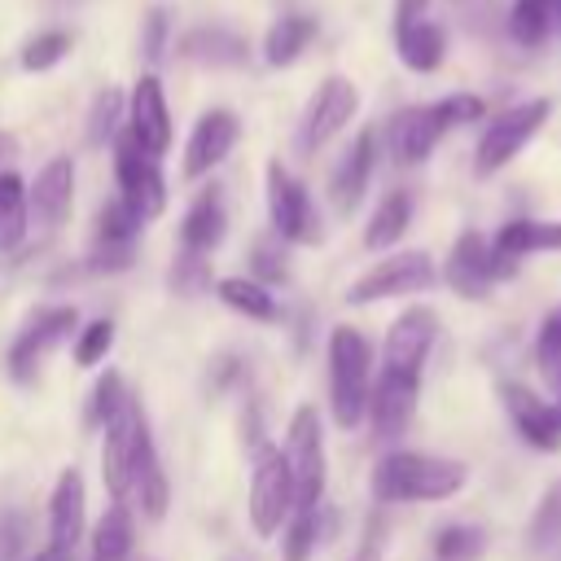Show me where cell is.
Listing matches in <instances>:
<instances>
[{"label":"cell","mask_w":561,"mask_h":561,"mask_svg":"<svg viewBox=\"0 0 561 561\" xmlns=\"http://www.w3.org/2000/svg\"><path fill=\"white\" fill-rule=\"evenodd\" d=\"M131 259H136V245L131 241H96L88 267L92 272H123V267H131Z\"/></svg>","instance_id":"obj_44"},{"label":"cell","mask_w":561,"mask_h":561,"mask_svg":"<svg viewBox=\"0 0 561 561\" xmlns=\"http://www.w3.org/2000/svg\"><path fill=\"white\" fill-rule=\"evenodd\" d=\"M75 320H79L75 307H39V311L26 320V329L13 337L9 373H13L18 381H31L35 368H39V355H44L53 342H61V337L75 329Z\"/></svg>","instance_id":"obj_14"},{"label":"cell","mask_w":561,"mask_h":561,"mask_svg":"<svg viewBox=\"0 0 561 561\" xmlns=\"http://www.w3.org/2000/svg\"><path fill=\"white\" fill-rule=\"evenodd\" d=\"M254 276H259V280H280V276H285V263H280L276 254H267V245H259V250H254Z\"/></svg>","instance_id":"obj_47"},{"label":"cell","mask_w":561,"mask_h":561,"mask_svg":"<svg viewBox=\"0 0 561 561\" xmlns=\"http://www.w3.org/2000/svg\"><path fill=\"white\" fill-rule=\"evenodd\" d=\"M552 31H561V0H552Z\"/></svg>","instance_id":"obj_51"},{"label":"cell","mask_w":561,"mask_h":561,"mask_svg":"<svg viewBox=\"0 0 561 561\" xmlns=\"http://www.w3.org/2000/svg\"><path fill=\"white\" fill-rule=\"evenodd\" d=\"M535 364H539L543 381L561 390V307L548 311L543 324H539V337H535Z\"/></svg>","instance_id":"obj_35"},{"label":"cell","mask_w":561,"mask_h":561,"mask_svg":"<svg viewBox=\"0 0 561 561\" xmlns=\"http://www.w3.org/2000/svg\"><path fill=\"white\" fill-rule=\"evenodd\" d=\"M127 399H131V394H127V381H123V373L105 368V373L96 377V386H92L88 421H92V425H105V421H114V416H118V408H123Z\"/></svg>","instance_id":"obj_36"},{"label":"cell","mask_w":561,"mask_h":561,"mask_svg":"<svg viewBox=\"0 0 561 561\" xmlns=\"http://www.w3.org/2000/svg\"><path fill=\"white\" fill-rule=\"evenodd\" d=\"M70 557H75V552H66V548H53V543H48L44 552H35V557H26V561H70Z\"/></svg>","instance_id":"obj_50"},{"label":"cell","mask_w":561,"mask_h":561,"mask_svg":"<svg viewBox=\"0 0 561 561\" xmlns=\"http://www.w3.org/2000/svg\"><path fill=\"white\" fill-rule=\"evenodd\" d=\"M447 285L460 294V298H486L491 285L500 280V267H495V250L482 232H460L451 254H447V267H443Z\"/></svg>","instance_id":"obj_12"},{"label":"cell","mask_w":561,"mask_h":561,"mask_svg":"<svg viewBox=\"0 0 561 561\" xmlns=\"http://www.w3.org/2000/svg\"><path fill=\"white\" fill-rule=\"evenodd\" d=\"M140 224H145V219H140L123 197H114V202H105V210H101V219H96V241H136Z\"/></svg>","instance_id":"obj_39"},{"label":"cell","mask_w":561,"mask_h":561,"mask_svg":"<svg viewBox=\"0 0 561 561\" xmlns=\"http://www.w3.org/2000/svg\"><path fill=\"white\" fill-rule=\"evenodd\" d=\"M22 539H26V526H22V517H18V513H9V517L0 522V557H13Z\"/></svg>","instance_id":"obj_46"},{"label":"cell","mask_w":561,"mask_h":561,"mask_svg":"<svg viewBox=\"0 0 561 561\" xmlns=\"http://www.w3.org/2000/svg\"><path fill=\"white\" fill-rule=\"evenodd\" d=\"M557 539H561V482H552V486L539 495V504H535V513H530V526H526V543H530L535 552L552 548Z\"/></svg>","instance_id":"obj_34"},{"label":"cell","mask_w":561,"mask_h":561,"mask_svg":"<svg viewBox=\"0 0 561 561\" xmlns=\"http://www.w3.org/2000/svg\"><path fill=\"white\" fill-rule=\"evenodd\" d=\"M118 118H123V92H118V88L96 92L92 114H88V145H105V140H114Z\"/></svg>","instance_id":"obj_38"},{"label":"cell","mask_w":561,"mask_h":561,"mask_svg":"<svg viewBox=\"0 0 561 561\" xmlns=\"http://www.w3.org/2000/svg\"><path fill=\"white\" fill-rule=\"evenodd\" d=\"M66 53H70V35L66 31H44L22 48V70H53Z\"/></svg>","instance_id":"obj_40"},{"label":"cell","mask_w":561,"mask_h":561,"mask_svg":"<svg viewBox=\"0 0 561 561\" xmlns=\"http://www.w3.org/2000/svg\"><path fill=\"white\" fill-rule=\"evenodd\" d=\"M500 399L508 408V421L517 425V434L530 447H539V451H557L561 447V408H552L543 394H535L522 381H504Z\"/></svg>","instance_id":"obj_13"},{"label":"cell","mask_w":561,"mask_h":561,"mask_svg":"<svg viewBox=\"0 0 561 561\" xmlns=\"http://www.w3.org/2000/svg\"><path fill=\"white\" fill-rule=\"evenodd\" d=\"M469 469L447 456H421V451H386L373 465V500L377 504H430L451 500L465 486Z\"/></svg>","instance_id":"obj_1"},{"label":"cell","mask_w":561,"mask_h":561,"mask_svg":"<svg viewBox=\"0 0 561 561\" xmlns=\"http://www.w3.org/2000/svg\"><path fill=\"white\" fill-rule=\"evenodd\" d=\"M224 232H228V215H224L219 188L210 184V188L197 193V202L188 206V215H184V224H180V241H184L188 250L210 254V250L224 241Z\"/></svg>","instance_id":"obj_26"},{"label":"cell","mask_w":561,"mask_h":561,"mask_svg":"<svg viewBox=\"0 0 561 561\" xmlns=\"http://www.w3.org/2000/svg\"><path fill=\"white\" fill-rule=\"evenodd\" d=\"M215 289H219V298L232 311H241V316H250L259 324H272L276 320V298L267 294V285L259 276H224Z\"/></svg>","instance_id":"obj_31"},{"label":"cell","mask_w":561,"mask_h":561,"mask_svg":"<svg viewBox=\"0 0 561 561\" xmlns=\"http://www.w3.org/2000/svg\"><path fill=\"white\" fill-rule=\"evenodd\" d=\"M373 390V346L359 329L337 324L329 333V408L342 430H355L368 412Z\"/></svg>","instance_id":"obj_2"},{"label":"cell","mask_w":561,"mask_h":561,"mask_svg":"<svg viewBox=\"0 0 561 561\" xmlns=\"http://www.w3.org/2000/svg\"><path fill=\"white\" fill-rule=\"evenodd\" d=\"M131 495L140 500V513L153 517V522H158V517L167 513V504H171V486H167V473H162V465H158L149 421L140 425L136 447H131Z\"/></svg>","instance_id":"obj_22"},{"label":"cell","mask_w":561,"mask_h":561,"mask_svg":"<svg viewBox=\"0 0 561 561\" xmlns=\"http://www.w3.org/2000/svg\"><path fill=\"white\" fill-rule=\"evenodd\" d=\"M438 276H434V259L425 250H403V254H390L381 259L377 267H368L351 289H346V302L364 307V302H381V298H403V294H421L430 289Z\"/></svg>","instance_id":"obj_7"},{"label":"cell","mask_w":561,"mask_h":561,"mask_svg":"<svg viewBox=\"0 0 561 561\" xmlns=\"http://www.w3.org/2000/svg\"><path fill=\"white\" fill-rule=\"evenodd\" d=\"M92 561H136V526L127 500H114L92 530Z\"/></svg>","instance_id":"obj_27"},{"label":"cell","mask_w":561,"mask_h":561,"mask_svg":"<svg viewBox=\"0 0 561 561\" xmlns=\"http://www.w3.org/2000/svg\"><path fill=\"white\" fill-rule=\"evenodd\" d=\"M438 140H443V123H438L434 105H403L386 123V149H390V158L399 167L425 162Z\"/></svg>","instance_id":"obj_16"},{"label":"cell","mask_w":561,"mask_h":561,"mask_svg":"<svg viewBox=\"0 0 561 561\" xmlns=\"http://www.w3.org/2000/svg\"><path fill=\"white\" fill-rule=\"evenodd\" d=\"M373 167H377V131L364 127V131L351 140V149L337 158L333 175H329V197H333V206H337L342 215H351V210L359 206V197L368 193Z\"/></svg>","instance_id":"obj_20"},{"label":"cell","mask_w":561,"mask_h":561,"mask_svg":"<svg viewBox=\"0 0 561 561\" xmlns=\"http://www.w3.org/2000/svg\"><path fill=\"white\" fill-rule=\"evenodd\" d=\"M394 53H399V61H403L408 70L430 75V70H438L443 57H447V31H443L438 22H430V18H421V22L403 26V31H394Z\"/></svg>","instance_id":"obj_24"},{"label":"cell","mask_w":561,"mask_h":561,"mask_svg":"<svg viewBox=\"0 0 561 561\" xmlns=\"http://www.w3.org/2000/svg\"><path fill=\"white\" fill-rule=\"evenodd\" d=\"M425 9H430V0H394V31H403V26L421 22V18H425Z\"/></svg>","instance_id":"obj_48"},{"label":"cell","mask_w":561,"mask_h":561,"mask_svg":"<svg viewBox=\"0 0 561 561\" xmlns=\"http://www.w3.org/2000/svg\"><path fill=\"white\" fill-rule=\"evenodd\" d=\"M83 522H88L83 478H79V469H61L53 500H48V543L75 552V543L83 539Z\"/></svg>","instance_id":"obj_21"},{"label":"cell","mask_w":561,"mask_h":561,"mask_svg":"<svg viewBox=\"0 0 561 561\" xmlns=\"http://www.w3.org/2000/svg\"><path fill=\"white\" fill-rule=\"evenodd\" d=\"M434 114H438V123H443V131H451V127H465V123H478V118L486 114V101H482V96H473V92H451V96H443V101H434Z\"/></svg>","instance_id":"obj_42"},{"label":"cell","mask_w":561,"mask_h":561,"mask_svg":"<svg viewBox=\"0 0 561 561\" xmlns=\"http://www.w3.org/2000/svg\"><path fill=\"white\" fill-rule=\"evenodd\" d=\"M355 110H359V88L346 79V75H329L320 88H316V96L307 101V110H302V123H298V153H316L320 145H329L351 118H355Z\"/></svg>","instance_id":"obj_8"},{"label":"cell","mask_w":561,"mask_h":561,"mask_svg":"<svg viewBox=\"0 0 561 561\" xmlns=\"http://www.w3.org/2000/svg\"><path fill=\"white\" fill-rule=\"evenodd\" d=\"M285 460L294 473V508H316L324 495V425L311 403L294 408L285 434Z\"/></svg>","instance_id":"obj_5"},{"label":"cell","mask_w":561,"mask_h":561,"mask_svg":"<svg viewBox=\"0 0 561 561\" xmlns=\"http://www.w3.org/2000/svg\"><path fill=\"white\" fill-rule=\"evenodd\" d=\"M438 337V320L430 307H408L390 333H386V351H381V368H394V373H412L421 377L425 359H430V346Z\"/></svg>","instance_id":"obj_11"},{"label":"cell","mask_w":561,"mask_h":561,"mask_svg":"<svg viewBox=\"0 0 561 561\" xmlns=\"http://www.w3.org/2000/svg\"><path fill=\"white\" fill-rule=\"evenodd\" d=\"M110 342H114V320H92V324L79 333V342H75V364H83V368L101 364L105 351H110Z\"/></svg>","instance_id":"obj_43"},{"label":"cell","mask_w":561,"mask_h":561,"mask_svg":"<svg viewBox=\"0 0 561 561\" xmlns=\"http://www.w3.org/2000/svg\"><path fill=\"white\" fill-rule=\"evenodd\" d=\"M408 224H412V193H408V188H394V193H386L381 206L373 210V219H368V228H364V245H368V250H386V245H394V241L408 232Z\"/></svg>","instance_id":"obj_30"},{"label":"cell","mask_w":561,"mask_h":561,"mask_svg":"<svg viewBox=\"0 0 561 561\" xmlns=\"http://www.w3.org/2000/svg\"><path fill=\"white\" fill-rule=\"evenodd\" d=\"M171 285H175L180 294H197V289H206V285H210V254L184 245L180 259L171 263Z\"/></svg>","instance_id":"obj_41"},{"label":"cell","mask_w":561,"mask_h":561,"mask_svg":"<svg viewBox=\"0 0 561 561\" xmlns=\"http://www.w3.org/2000/svg\"><path fill=\"white\" fill-rule=\"evenodd\" d=\"M127 110H131L127 131H131L149 153L162 158V153L171 149V110H167V96H162L158 75H140V79H136Z\"/></svg>","instance_id":"obj_19"},{"label":"cell","mask_w":561,"mask_h":561,"mask_svg":"<svg viewBox=\"0 0 561 561\" xmlns=\"http://www.w3.org/2000/svg\"><path fill=\"white\" fill-rule=\"evenodd\" d=\"M491 250H495L500 276H513L526 254H543V250L557 254V250H561V224H557V219H508V224L495 232Z\"/></svg>","instance_id":"obj_18"},{"label":"cell","mask_w":561,"mask_h":561,"mask_svg":"<svg viewBox=\"0 0 561 561\" xmlns=\"http://www.w3.org/2000/svg\"><path fill=\"white\" fill-rule=\"evenodd\" d=\"M145 425V408L140 399H127L118 408L114 421H105V447H101V478L110 486L114 500H127L131 495V447H136V434Z\"/></svg>","instance_id":"obj_10"},{"label":"cell","mask_w":561,"mask_h":561,"mask_svg":"<svg viewBox=\"0 0 561 561\" xmlns=\"http://www.w3.org/2000/svg\"><path fill=\"white\" fill-rule=\"evenodd\" d=\"M241 136V123L232 110H206L197 123H193V136L184 145V175L197 180V175H210L237 145Z\"/></svg>","instance_id":"obj_17"},{"label":"cell","mask_w":561,"mask_h":561,"mask_svg":"<svg viewBox=\"0 0 561 561\" xmlns=\"http://www.w3.org/2000/svg\"><path fill=\"white\" fill-rule=\"evenodd\" d=\"M267 210H272L276 237H285V241H320L316 206H311L307 188L280 162H267Z\"/></svg>","instance_id":"obj_9"},{"label":"cell","mask_w":561,"mask_h":561,"mask_svg":"<svg viewBox=\"0 0 561 561\" xmlns=\"http://www.w3.org/2000/svg\"><path fill=\"white\" fill-rule=\"evenodd\" d=\"M416 394H421V377L381 368V377H377L373 390H368L373 434H377V438H394V434H403L408 421H412V412H416Z\"/></svg>","instance_id":"obj_15"},{"label":"cell","mask_w":561,"mask_h":561,"mask_svg":"<svg viewBox=\"0 0 561 561\" xmlns=\"http://www.w3.org/2000/svg\"><path fill=\"white\" fill-rule=\"evenodd\" d=\"M316 535H320V504L294 508V522H285V561H311Z\"/></svg>","instance_id":"obj_37"},{"label":"cell","mask_w":561,"mask_h":561,"mask_svg":"<svg viewBox=\"0 0 561 561\" xmlns=\"http://www.w3.org/2000/svg\"><path fill=\"white\" fill-rule=\"evenodd\" d=\"M294 513V473L280 447H259L254 451V473H250V526L254 535L272 539L276 530H285Z\"/></svg>","instance_id":"obj_4"},{"label":"cell","mask_w":561,"mask_h":561,"mask_svg":"<svg viewBox=\"0 0 561 561\" xmlns=\"http://www.w3.org/2000/svg\"><path fill=\"white\" fill-rule=\"evenodd\" d=\"M557 408H561V403H557Z\"/></svg>","instance_id":"obj_52"},{"label":"cell","mask_w":561,"mask_h":561,"mask_svg":"<svg viewBox=\"0 0 561 561\" xmlns=\"http://www.w3.org/2000/svg\"><path fill=\"white\" fill-rule=\"evenodd\" d=\"M486 548V530L482 526H465L451 522L434 535V561H478Z\"/></svg>","instance_id":"obj_33"},{"label":"cell","mask_w":561,"mask_h":561,"mask_svg":"<svg viewBox=\"0 0 561 561\" xmlns=\"http://www.w3.org/2000/svg\"><path fill=\"white\" fill-rule=\"evenodd\" d=\"M31 228V197L18 171H0V254H13Z\"/></svg>","instance_id":"obj_28"},{"label":"cell","mask_w":561,"mask_h":561,"mask_svg":"<svg viewBox=\"0 0 561 561\" xmlns=\"http://www.w3.org/2000/svg\"><path fill=\"white\" fill-rule=\"evenodd\" d=\"M548 114H552V101L548 96H530V101H517L504 114H495L486 123L482 140H478V153H473L478 175H495L500 167H508L526 149V140L548 123Z\"/></svg>","instance_id":"obj_3"},{"label":"cell","mask_w":561,"mask_h":561,"mask_svg":"<svg viewBox=\"0 0 561 561\" xmlns=\"http://www.w3.org/2000/svg\"><path fill=\"white\" fill-rule=\"evenodd\" d=\"M140 53H145V61H162V53H167V13L162 9H149L145 13V35H140Z\"/></svg>","instance_id":"obj_45"},{"label":"cell","mask_w":561,"mask_h":561,"mask_svg":"<svg viewBox=\"0 0 561 561\" xmlns=\"http://www.w3.org/2000/svg\"><path fill=\"white\" fill-rule=\"evenodd\" d=\"M355 561H381V522H377V517L368 522V530H364V543H359Z\"/></svg>","instance_id":"obj_49"},{"label":"cell","mask_w":561,"mask_h":561,"mask_svg":"<svg viewBox=\"0 0 561 561\" xmlns=\"http://www.w3.org/2000/svg\"><path fill=\"white\" fill-rule=\"evenodd\" d=\"M114 175H118V197L140 219H158L167 210V184L158 171V153H149L131 131L114 136Z\"/></svg>","instance_id":"obj_6"},{"label":"cell","mask_w":561,"mask_h":561,"mask_svg":"<svg viewBox=\"0 0 561 561\" xmlns=\"http://www.w3.org/2000/svg\"><path fill=\"white\" fill-rule=\"evenodd\" d=\"M311 39H316V18H307V13H285V18L272 22V31H267V39H263V57H267V66H294V61L307 53Z\"/></svg>","instance_id":"obj_29"},{"label":"cell","mask_w":561,"mask_h":561,"mask_svg":"<svg viewBox=\"0 0 561 561\" xmlns=\"http://www.w3.org/2000/svg\"><path fill=\"white\" fill-rule=\"evenodd\" d=\"M180 57L184 61H197V66H215V70L241 66L245 61V39L232 35V31H224V26H197V31H188L180 39Z\"/></svg>","instance_id":"obj_25"},{"label":"cell","mask_w":561,"mask_h":561,"mask_svg":"<svg viewBox=\"0 0 561 561\" xmlns=\"http://www.w3.org/2000/svg\"><path fill=\"white\" fill-rule=\"evenodd\" d=\"M508 35L522 48H539L552 35V0H513L508 9Z\"/></svg>","instance_id":"obj_32"},{"label":"cell","mask_w":561,"mask_h":561,"mask_svg":"<svg viewBox=\"0 0 561 561\" xmlns=\"http://www.w3.org/2000/svg\"><path fill=\"white\" fill-rule=\"evenodd\" d=\"M26 197H31L35 219L44 228H57L70 215V202H75V162L70 158H48Z\"/></svg>","instance_id":"obj_23"}]
</instances>
